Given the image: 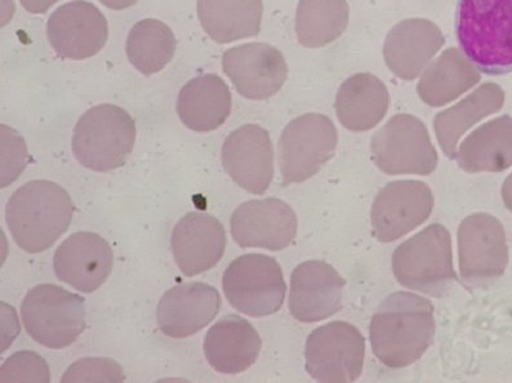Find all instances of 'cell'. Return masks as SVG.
<instances>
[{
  "mask_svg": "<svg viewBox=\"0 0 512 383\" xmlns=\"http://www.w3.org/2000/svg\"><path fill=\"white\" fill-rule=\"evenodd\" d=\"M365 340L353 324L332 322L307 338L306 371L319 382L346 383L363 372Z\"/></svg>",
  "mask_w": 512,
  "mask_h": 383,
  "instance_id": "cell-10",
  "label": "cell"
},
{
  "mask_svg": "<svg viewBox=\"0 0 512 383\" xmlns=\"http://www.w3.org/2000/svg\"><path fill=\"white\" fill-rule=\"evenodd\" d=\"M26 332L38 344L60 350L73 345L87 327L86 302L55 284L30 289L21 305Z\"/></svg>",
  "mask_w": 512,
  "mask_h": 383,
  "instance_id": "cell-6",
  "label": "cell"
},
{
  "mask_svg": "<svg viewBox=\"0 0 512 383\" xmlns=\"http://www.w3.org/2000/svg\"><path fill=\"white\" fill-rule=\"evenodd\" d=\"M444 43L442 30L433 21L409 19L399 22L385 39L387 68L400 79L414 80L424 73Z\"/></svg>",
  "mask_w": 512,
  "mask_h": 383,
  "instance_id": "cell-21",
  "label": "cell"
},
{
  "mask_svg": "<svg viewBox=\"0 0 512 383\" xmlns=\"http://www.w3.org/2000/svg\"><path fill=\"white\" fill-rule=\"evenodd\" d=\"M47 37L61 59H91L108 42V20L95 4L74 0L52 13L47 22Z\"/></svg>",
  "mask_w": 512,
  "mask_h": 383,
  "instance_id": "cell-13",
  "label": "cell"
},
{
  "mask_svg": "<svg viewBox=\"0 0 512 383\" xmlns=\"http://www.w3.org/2000/svg\"><path fill=\"white\" fill-rule=\"evenodd\" d=\"M0 381L50 382V367L46 360L33 351L22 350L13 354L0 368Z\"/></svg>",
  "mask_w": 512,
  "mask_h": 383,
  "instance_id": "cell-31",
  "label": "cell"
},
{
  "mask_svg": "<svg viewBox=\"0 0 512 383\" xmlns=\"http://www.w3.org/2000/svg\"><path fill=\"white\" fill-rule=\"evenodd\" d=\"M503 104V89L496 83H485L457 105L436 115L435 135L444 154L449 159L456 158L458 141L465 135L467 129L500 111Z\"/></svg>",
  "mask_w": 512,
  "mask_h": 383,
  "instance_id": "cell-26",
  "label": "cell"
},
{
  "mask_svg": "<svg viewBox=\"0 0 512 383\" xmlns=\"http://www.w3.org/2000/svg\"><path fill=\"white\" fill-rule=\"evenodd\" d=\"M222 166L242 189L264 195L274 178V146L269 132L258 124L235 129L222 146Z\"/></svg>",
  "mask_w": 512,
  "mask_h": 383,
  "instance_id": "cell-16",
  "label": "cell"
},
{
  "mask_svg": "<svg viewBox=\"0 0 512 383\" xmlns=\"http://www.w3.org/2000/svg\"><path fill=\"white\" fill-rule=\"evenodd\" d=\"M373 162L390 176H430L438 167V153L422 120L398 114L373 136Z\"/></svg>",
  "mask_w": 512,
  "mask_h": 383,
  "instance_id": "cell-9",
  "label": "cell"
},
{
  "mask_svg": "<svg viewBox=\"0 0 512 383\" xmlns=\"http://www.w3.org/2000/svg\"><path fill=\"white\" fill-rule=\"evenodd\" d=\"M222 70L239 95L252 101H264L275 96L288 78V65L283 53L266 43L230 48L222 56Z\"/></svg>",
  "mask_w": 512,
  "mask_h": 383,
  "instance_id": "cell-14",
  "label": "cell"
},
{
  "mask_svg": "<svg viewBox=\"0 0 512 383\" xmlns=\"http://www.w3.org/2000/svg\"><path fill=\"white\" fill-rule=\"evenodd\" d=\"M2 189L10 186L28 166V146L15 129L2 124Z\"/></svg>",
  "mask_w": 512,
  "mask_h": 383,
  "instance_id": "cell-33",
  "label": "cell"
},
{
  "mask_svg": "<svg viewBox=\"0 0 512 383\" xmlns=\"http://www.w3.org/2000/svg\"><path fill=\"white\" fill-rule=\"evenodd\" d=\"M345 285V279L327 262H302L291 275L289 311L302 323L331 318L341 310Z\"/></svg>",
  "mask_w": 512,
  "mask_h": 383,
  "instance_id": "cell-17",
  "label": "cell"
},
{
  "mask_svg": "<svg viewBox=\"0 0 512 383\" xmlns=\"http://www.w3.org/2000/svg\"><path fill=\"white\" fill-rule=\"evenodd\" d=\"M480 79L473 62L457 48H448L422 73L417 93L426 105L440 108L470 91Z\"/></svg>",
  "mask_w": 512,
  "mask_h": 383,
  "instance_id": "cell-28",
  "label": "cell"
},
{
  "mask_svg": "<svg viewBox=\"0 0 512 383\" xmlns=\"http://www.w3.org/2000/svg\"><path fill=\"white\" fill-rule=\"evenodd\" d=\"M346 0H300L296 13L298 42L306 48H322L335 42L349 25Z\"/></svg>",
  "mask_w": 512,
  "mask_h": 383,
  "instance_id": "cell-29",
  "label": "cell"
},
{
  "mask_svg": "<svg viewBox=\"0 0 512 383\" xmlns=\"http://www.w3.org/2000/svg\"><path fill=\"white\" fill-rule=\"evenodd\" d=\"M171 248L182 274L191 278L206 273L224 256L225 227L206 212H190L173 229Z\"/></svg>",
  "mask_w": 512,
  "mask_h": 383,
  "instance_id": "cell-20",
  "label": "cell"
},
{
  "mask_svg": "<svg viewBox=\"0 0 512 383\" xmlns=\"http://www.w3.org/2000/svg\"><path fill=\"white\" fill-rule=\"evenodd\" d=\"M458 255L462 279L483 285L501 278L509 265L505 227L489 213H474L458 227Z\"/></svg>",
  "mask_w": 512,
  "mask_h": 383,
  "instance_id": "cell-11",
  "label": "cell"
},
{
  "mask_svg": "<svg viewBox=\"0 0 512 383\" xmlns=\"http://www.w3.org/2000/svg\"><path fill=\"white\" fill-rule=\"evenodd\" d=\"M231 109L230 88L217 74L199 75L189 80L178 93V118L194 132L216 131L230 117Z\"/></svg>",
  "mask_w": 512,
  "mask_h": 383,
  "instance_id": "cell-23",
  "label": "cell"
},
{
  "mask_svg": "<svg viewBox=\"0 0 512 383\" xmlns=\"http://www.w3.org/2000/svg\"><path fill=\"white\" fill-rule=\"evenodd\" d=\"M338 135L335 124L323 114H304L283 129L278 144L282 185L301 184L314 177L335 157Z\"/></svg>",
  "mask_w": 512,
  "mask_h": 383,
  "instance_id": "cell-8",
  "label": "cell"
},
{
  "mask_svg": "<svg viewBox=\"0 0 512 383\" xmlns=\"http://www.w3.org/2000/svg\"><path fill=\"white\" fill-rule=\"evenodd\" d=\"M177 48L175 34L163 21H138L129 31L126 52L128 61L141 74H158L173 60Z\"/></svg>",
  "mask_w": 512,
  "mask_h": 383,
  "instance_id": "cell-30",
  "label": "cell"
},
{
  "mask_svg": "<svg viewBox=\"0 0 512 383\" xmlns=\"http://www.w3.org/2000/svg\"><path fill=\"white\" fill-rule=\"evenodd\" d=\"M221 305L220 293L212 285L202 282L175 285L160 298L159 329L171 338L194 336L213 322Z\"/></svg>",
  "mask_w": 512,
  "mask_h": 383,
  "instance_id": "cell-19",
  "label": "cell"
},
{
  "mask_svg": "<svg viewBox=\"0 0 512 383\" xmlns=\"http://www.w3.org/2000/svg\"><path fill=\"white\" fill-rule=\"evenodd\" d=\"M200 25L218 44H229L260 34L262 0H198Z\"/></svg>",
  "mask_w": 512,
  "mask_h": 383,
  "instance_id": "cell-25",
  "label": "cell"
},
{
  "mask_svg": "<svg viewBox=\"0 0 512 383\" xmlns=\"http://www.w3.org/2000/svg\"><path fill=\"white\" fill-rule=\"evenodd\" d=\"M204 355L209 365L222 374L246 372L261 353L260 334L242 316L229 314L209 329L204 340Z\"/></svg>",
  "mask_w": 512,
  "mask_h": 383,
  "instance_id": "cell-22",
  "label": "cell"
},
{
  "mask_svg": "<svg viewBox=\"0 0 512 383\" xmlns=\"http://www.w3.org/2000/svg\"><path fill=\"white\" fill-rule=\"evenodd\" d=\"M393 273L400 285L412 291L431 297L447 295L457 280L447 227L427 226L400 244L393 255Z\"/></svg>",
  "mask_w": 512,
  "mask_h": 383,
  "instance_id": "cell-5",
  "label": "cell"
},
{
  "mask_svg": "<svg viewBox=\"0 0 512 383\" xmlns=\"http://www.w3.org/2000/svg\"><path fill=\"white\" fill-rule=\"evenodd\" d=\"M435 329V309L429 300L409 292L393 293L369 325L373 354L386 367H409L433 345Z\"/></svg>",
  "mask_w": 512,
  "mask_h": 383,
  "instance_id": "cell-1",
  "label": "cell"
},
{
  "mask_svg": "<svg viewBox=\"0 0 512 383\" xmlns=\"http://www.w3.org/2000/svg\"><path fill=\"white\" fill-rule=\"evenodd\" d=\"M434 204L433 191L425 182H390L378 193L372 206L373 235L382 243L403 238L429 220Z\"/></svg>",
  "mask_w": 512,
  "mask_h": 383,
  "instance_id": "cell-12",
  "label": "cell"
},
{
  "mask_svg": "<svg viewBox=\"0 0 512 383\" xmlns=\"http://www.w3.org/2000/svg\"><path fill=\"white\" fill-rule=\"evenodd\" d=\"M99 2L111 11H124L135 6L138 0H99Z\"/></svg>",
  "mask_w": 512,
  "mask_h": 383,
  "instance_id": "cell-35",
  "label": "cell"
},
{
  "mask_svg": "<svg viewBox=\"0 0 512 383\" xmlns=\"http://www.w3.org/2000/svg\"><path fill=\"white\" fill-rule=\"evenodd\" d=\"M234 242L242 248L283 251L297 235L295 211L283 200H249L235 209L230 220Z\"/></svg>",
  "mask_w": 512,
  "mask_h": 383,
  "instance_id": "cell-15",
  "label": "cell"
},
{
  "mask_svg": "<svg viewBox=\"0 0 512 383\" xmlns=\"http://www.w3.org/2000/svg\"><path fill=\"white\" fill-rule=\"evenodd\" d=\"M57 2L59 0H20L21 6L34 15H43Z\"/></svg>",
  "mask_w": 512,
  "mask_h": 383,
  "instance_id": "cell-34",
  "label": "cell"
},
{
  "mask_svg": "<svg viewBox=\"0 0 512 383\" xmlns=\"http://www.w3.org/2000/svg\"><path fill=\"white\" fill-rule=\"evenodd\" d=\"M114 253L102 236L89 231L70 235L53 257V269L62 283L82 293H93L108 280Z\"/></svg>",
  "mask_w": 512,
  "mask_h": 383,
  "instance_id": "cell-18",
  "label": "cell"
},
{
  "mask_svg": "<svg viewBox=\"0 0 512 383\" xmlns=\"http://www.w3.org/2000/svg\"><path fill=\"white\" fill-rule=\"evenodd\" d=\"M390 95L381 79L369 73L347 78L336 96V113L342 126L353 132H367L384 120Z\"/></svg>",
  "mask_w": 512,
  "mask_h": 383,
  "instance_id": "cell-24",
  "label": "cell"
},
{
  "mask_svg": "<svg viewBox=\"0 0 512 383\" xmlns=\"http://www.w3.org/2000/svg\"><path fill=\"white\" fill-rule=\"evenodd\" d=\"M136 123L117 105L93 106L75 124L71 148L80 166L95 172L123 167L136 142Z\"/></svg>",
  "mask_w": 512,
  "mask_h": 383,
  "instance_id": "cell-4",
  "label": "cell"
},
{
  "mask_svg": "<svg viewBox=\"0 0 512 383\" xmlns=\"http://www.w3.org/2000/svg\"><path fill=\"white\" fill-rule=\"evenodd\" d=\"M74 204L56 182L30 181L13 193L6 207V222L17 246L28 253L47 251L68 231Z\"/></svg>",
  "mask_w": 512,
  "mask_h": 383,
  "instance_id": "cell-2",
  "label": "cell"
},
{
  "mask_svg": "<svg viewBox=\"0 0 512 383\" xmlns=\"http://www.w3.org/2000/svg\"><path fill=\"white\" fill-rule=\"evenodd\" d=\"M458 166L469 173H500L512 166V117L502 115L475 129L456 155Z\"/></svg>",
  "mask_w": 512,
  "mask_h": 383,
  "instance_id": "cell-27",
  "label": "cell"
},
{
  "mask_svg": "<svg viewBox=\"0 0 512 383\" xmlns=\"http://www.w3.org/2000/svg\"><path fill=\"white\" fill-rule=\"evenodd\" d=\"M456 37L480 73H512V0H458Z\"/></svg>",
  "mask_w": 512,
  "mask_h": 383,
  "instance_id": "cell-3",
  "label": "cell"
},
{
  "mask_svg": "<svg viewBox=\"0 0 512 383\" xmlns=\"http://www.w3.org/2000/svg\"><path fill=\"white\" fill-rule=\"evenodd\" d=\"M126 374L120 364L110 358H84L71 364L61 382H124Z\"/></svg>",
  "mask_w": 512,
  "mask_h": 383,
  "instance_id": "cell-32",
  "label": "cell"
},
{
  "mask_svg": "<svg viewBox=\"0 0 512 383\" xmlns=\"http://www.w3.org/2000/svg\"><path fill=\"white\" fill-rule=\"evenodd\" d=\"M502 199L506 208L512 213V173L506 178V181L503 182Z\"/></svg>",
  "mask_w": 512,
  "mask_h": 383,
  "instance_id": "cell-36",
  "label": "cell"
},
{
  "mask_svg": "<svg viewBox=\"0 0 512 383\" xmlns=\"http://www.w3.org/2000/svg\"><path fill=\"white\" fill-rule=\"evenodd\" d=\"M222 288L229 304L252 318L278 313L287 292L278 261L260 253L235 258L222 276Z\"/></svg>",
  "mask_w": 512,
  "mask_h": 383,
  "instance_id": "cell-7",
  "label": "cell"
}]
</instances>
